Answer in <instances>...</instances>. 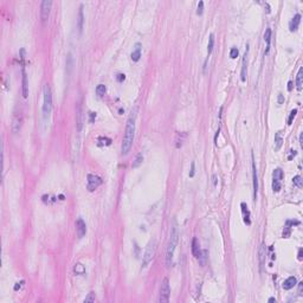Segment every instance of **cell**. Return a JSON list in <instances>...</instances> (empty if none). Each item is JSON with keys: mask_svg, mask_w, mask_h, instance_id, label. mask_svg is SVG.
I'll use <instances>...</instances> for the list:
<instances>
[{"mask_svg": "<svg viewBox=\"0 0 303 303\" xmlns=\"http://www.w3.org/2000/svg\"><path fill=\"white\" fill-rule=\"evenodd\" d=\"M296 114H297V109H294V110H291L289 115V119H288V124H291L292 123V120L295 119V116H296Z\"/></svg>", "mask_w": 303, "mask_h": 303, "instance_id": "cell-34", "label": "cell"}, {"mask_svg": "<svg viewBox=\"0 0 303 303\" xmlns=\"http://www.w3.org/2000/svg\"><path fill=\"white\" fill-rule=\"evenodd\" d=\"M302 291H303V282H300V283H298V295H300V296H302L303 295Z\"/></svg>", "mask_w": 303, "mask_h": 303, "instance_id": "cell-37", "label": "cell"}, {"mask_svg": "<svg viewBox=\"0 0 303 303\" xmlns=\"http://www.w3.org/2000/svg\"><path fill=\"white\" fill-rule=\"evenodd\" d=\"M130 57H132V60H133V62H138V60H140V58H141V44H140V43L135 44V49L133 50Z\"/></svg>", "mask_w": 303, "mask_h": 303, "instance_id": "cell-17", "label": "cell"}, {"mask_svg": "<svg viewBox=\"0 0 303 303\" xmlns=\"http://www.w3.org/2000/svg\"><path fill=\"white\" fill-rule=\"evenodd\" d=\"M300 145H301V146L303 145V134L300 135Z\"/></svg>", "mask_w": 303, "mask_h": 303, "instance_id": "cell-45", "label": "cell"}, {"mask_svg": "<svg viewBox=\"0 0 303 303\" xmlns=\"http://www.w3.org/2000/svg\"><path fill=\"white\" fill-rule=\"evenodd\" d=\"M83 21H84V18H83V5L80 6V11H78V31H80V33H82L83 31Z\"/></svg>", "mask_w": 303, "mask_h": 303, "instance_id": "cell-20", "label": "cell"}, {"mask_svg": "<svg viewBox=\"0 0 303 303\" xmlns=\"http://www.w3.org/2000/svg\"><path fill=\"white\" fill-rule=\"evenodd\" d=\"M24 283V281H21L20 283H15V285H14V290H18V289H20L21 288V284Z\"/></svg>", "mask_w": 303, "mask_h": 303, "instance_id": "cell-41", "label": "cell"}, {"mask_svg": "<svg viewBox=\"0 0 303 303\" xmlns=\"http://www.w3.org/2000/svg\"><path fill=\"white\" fill-rule=\"evenodd\" d=\"M283 177H284V174H283V171L281 168H276L274 171V173H272V179H277L279 181H282Z\"/></svg>", "mask_w": 303, "mask_h": 303, "instance_id": "cell-25", "label": "cell"}, {"mask_svg": "<svg viewBox=\"0 0 303 303\" xmlns=\"http://www.w3.org/2000/svg\"><path fill=\"white\" fill-rule=\"evenodd\" d=\"M264 41H266V49H265V52L264 55H268L269 54V50H270V41H271V28H266L265 33H264Z\"/></svg>", "mask_w": 303, "mask_h": 303, "instance_id": "cell-19", "label": "cell"}, {"mask_svg": "<svg viewBox=\"0 0 303 303\" xmlns=\"http://www.w3.org/2000/svg\"><path fill=\"white\" fill-rule=\"evenodd\" d=\"M51 7H52V1L51 0H44L41 5V21L45 23L49 17H50V12H51Z\"/></svg>", "mask_w": 303, "mask_h": 303, "instance_id": "cell-6", "label": "cell"}, {"mask_svg": "<svg viewBox=\"0 0 303 303\" xmlns=\"http://www.w3.org/2000/svg\"><path fill=\"white\" fill-rule=\"evenodd\" d=\"M272 302H276L275 297H270V298H269V303H272Z\"/></svg>", "mask_w": 303, "mask_h": 303, "instance_id": "cell-46", "label": "cell"}, {"mask_svg": "<svg viewBox=\"0 0 303 303\" xmlns=\"http://www.w3.org/2000/svg\"><path fill=\"white\" fill-rule=\"evenodd\" d=\"M239 55V51H238V49L237 47H232L231 49V51H230V57L232 58V59H236L237 57Z\"/></svg>", "mask_w": 303, "mask_h": 303, "instance_id": "cell-32", "label": "cell"}, {"mask_svg": "<svg viewBox=\"0 0 303 303\" xmlns=\"http://www.w3.org/2000/svg\"><path fill=\"white\" fill-rule=\"evenodd\" d=\"M292 182H294V185L295 186H297V187H302V178L300 177V175H296V177H294V179H292Z\"/></svg>", "mask_w": 303, "mask_h": 303, "instance_id": "cell-30", "label": "cell"}, {"mask_svg": "<svg viewBox=\"0 0 303 303\" xmlns=\"http://www.w3.org/2000/svg\"><path fill=\"white\" fill-rule=\"evenodd\" d=\"M252 185H253V200H257L258 194V175H257V168L255 165L253 158H252Z\"/></svg>", "mask_w": 303, "mask_h": 303, "instance_id": "cell-9", "label": "cell"}, {"mask_svg": "<svg viewBox=\"0 0 303 303\" xmlns=\"http://www.w3.org/2000/svg\"><path fill=\"white\" fill-rule=\"evenodd\" d=\"M155 250H156L155 239H152L151 242L148 243V245H147V249H146L145 255H143V258H142V268L148 266V264L152 262L154 255H155Z\"/></svg>", "mask_w": 303, "mask_h": 303, "instance_id": "cell-4", "label": "cell"}, {"mask_svg": "<svg viewBox=\"0 0 303 303\" xmlns=\"http://www.w3.org/2000/svg\"><path fill=\"white\" fill-rule=\"evenodd\" d=\"M194 173H195V171H194V162H192V165H191V172H190V177L191 178L194 177Z\"/></svg>", "mask_w": 303, "mask_h": 303, "instance_id": "cell-38", "label": "cell"}, {"mask_svg": "<svg viewBox=\"0 0 303 303\" xmlns=\"http://www.w3.org/2000/svg\"><path fill=\"white\" fill-rule=\"evenodd\" d=\"M84 302H95V292L91 291V292L88 295V297H85Z\"/></svg>", "mask_w": 303, "mask_h": 303, "instance_id": "cell-35", "label": "cell"}, {"mask_svg": "<svg viewBox=\"0 0 303 303\" xmlns=\"http://www.w3.org/2000/svg\"><path fill=\"white\" fill-rule=\"evenodd\" d=\"M296 283H297V279H296V277H294V276H290L288 277L284 282H283V289L284 290H290L292 289L295 285H296Z\"/></svg>", "mask_w": 303, "mask_h": 303, "instance_id": "cell-16", "label": "cell"}, {"mask_svg": "<svg viewBox=\"0 0 303 303\" xmlns=\"http://www.w3.org/2000/svg\"><path fill=\"white\" fill-rule=\"evenodd\" d=\"M240 206H242V212H243V214H244V223H245L246 225H251V220H250V211L248 210L246 204H245V203H242Z\"/></svg>", "mask_w": 303, "mask_h": 303, "instance_id": "cell-18", "label": "cell"}, {"mask_svg": "<svg viewBox=\"0 0 303 303\" xmlns=\"http://www.w3.org/2000/svg\"><path fill=\"white\" fill-rule=\"evenodd\" d=\"M23 125V114L21 112H15L12 119V132L14 134L19 133Z\"/></svg>", "mask_w": 303, "mask_h": 303, "instance_id": "cell-8", "label": "cell"}, {"mask_svg": "<svg viewBox=\"0 0 303 303\" xmlns=\"http://www.w3.org/2000/svg\"><path fill=\"white\" fill-rule=\"evenodd\" d=\"M21 94H23V97L26 98L28 96V73L25 71V67L23 64V68H21Z\"/></svg>", "mask_w": 303, "mask_h": 303, "instance_id": "cell-10", "label": "cell"}, {"mask_svg": "<svg viewBox=\"0 0 303 303\" xmlns=\"http://www.w3.org/2000/svg\"><path fill=\"white\" fill-rule=\"evenodd\" d=\"M213 46H214V36H213V34H210V38H208V45H207V58H208L210 55L212 54Z\"/></svg>", "mask_w": 303, "mask_h": 303, "instance_id": "cell-22", "label": "cell"}, {"mask_svg": "<svg viewBox=\"0 0 303 303\" xmlns=\"http://www.w3.org/2000/svg\"><path fill=\"white\" fill-rule=\"evenodd\" d=\"M73 271H75L76 275H83L85 272V269H84V266H83L81 263H77V264H75Z\"/></svg>", "mask_w": 303, "mask_h": 303, "instance_id": "cell-28", "label": "cell"}, {"mask_svg": "<svg viewBox=\"0 0 303 303\" xmlns=\"http://www.w3.org/2000/svg\"><path fill=\"white\" fill-rule=\"evenodd\" d=\"M178 238H179L178 227H177L175 223H173V225L171 227V232H169V239H168V244H167V251H166V264H167V266H171L172 263H173L174 252H175V248H177V244H178Z\"/></svg>", "mask_w": 303, "mask_h": 303, "instance_id": "cell-2", "label": "cell"}, {"mask_svg": "<svg viewBox=\"0 0 303 303\" xmlns=\"http://www.w3.org/2000/svg\"><path fill=\"white\" fill-rule=\"evenodd\" d=\"M102 184V179L97 175L94 174H88V184H86V188L89 192H94L97 187Z\"/></svg>", "mask_w": 303, "mask_h": 303, "instance_id": "cell-7", "label": "cell"}, {"mask_svg": "<svg viewBox=\"0 0 303 303\" xmlns=\"http://www.w3.org/2000/svg\"><path fill=\"white\" fill-rule=\"evenodd\" d=\"M186 138V133H179L178 134V136H177V143H175V147L179 149L180 147L182 146V141H184V138Z\"/></svg>", "mask_w": 303, "mask_h": 303, "instance_id": "cell-27", "label": "cell"}, {"mask_svg": "<svg viewBox=\"0 0 303 303\" xmlns=\"http://www.w3.org/2000/svg\"><path fill=\"white\" fill-rule=\"evenodd\" d=\"M264 256H265V245L262 244L259 249V258H261V264L264 263Z\"/></svg>", "mask_w": 303, "mask_h": 303, "instance_id": "cell-31", "label": "cell"}, {"mask_svg": "<svg viewBox=\"0 0 303 303\" xmlns=\"http://www.w3.org/2000/svg\"><path fill=\"white\" fill-rule=\"evenodd\" d=\"M213 185H217V175H213Z\"/></svg>", "mask_w": 303, "mask_h": 303, "instance_id": "cell-44", "label": "cell"}, {"mask_svg": "<svg viewBox=\"0 0 303 303\" xmlns=\"http://www.w3.org/2000/svg\"><path fill=\"white\" fill-rule=\"evenodd\" d=\"M302 80H303V68L301 67V68L298 69L297 80H296V85H297V89H298V90L302 89Z\"/></svg>", "mask_w": 303, "mask_h": 303, "instance_id": "cell-23", "label": "cell"}, {"mask_svg": "<svg viewBox=\"0 0 303 303\" xmlns=\"http://www.w3.org/2000/svg\"><path fill=\"white\" fill-rule=\"evenodd\" d=\"M192 255L195 258H199L201 255V250H200V244L199 240L197 238H193L192 240Z\"/></svg>", "mask_w": 303, "mask_h": 303, "instance_id": "cell-15", "label": "cell"}, {"mask_svg": "<svg viewBox=\"0 0 303 303\" xmlns=\"http://www.w3.org/2000/svg\"><path fill=\"white\" fill-rule=\"evenodd\" d=\"M52 110V91L49 84L44 85V103H43V112L44 117H47Z\"/></svg>", "mask_w": 303, "mask_h": 303, "instance_id": "cell-3", "label": "cell"}, {"mask_svg": "<svg viewBox=\"0 0 303 303\" xmlns=\"http://www.w3.org/2000/svg\"><path fill=\"white\" fill-rule=\"evenodd\" d=\"M96 95L99 97H102L104 94H106V91H107V88H106V85L104 84H98L96 86Z\"/></svg>", "mask_w": 303, "mask_h": 303, "instance_id": "cell-26", "label": "cell"}, {"mask_svg": "<svg viewBox=\"0 0 303 303\" xmlns=\"http://www.w3.org/2000/svg\"><path fill=\"white\" fill-rule=\"evenodd\" d=\"M283 102H284V96L282 94H279L278 95V104H282Z\"/></svg>", "mask_w": 303, "mask_h": 303, "instance_id": "cell-40", "label": "cell"}, {"mask_svg": "<svg viewBox=\"0 0 303 303\" xmlns=\"http://www.w3.org/2000/svg\"><path fill=\"white\" fill-rule=\"evenodd\" d=\"M281 188H282L281 181L277 179H272V190H274V192H279Z\"/></svg>", "mask_w": 303, "mask_h": 303, "instance_id": "cell-29", "label": "cell"}, {"mask_svg": "<svg viewBox=\"0 0 303 303\" xmlns=\"http://www.w3.org/2000/svg\"><path fill=\"white\" fill-rule=\"evenodd\" d=\"M142 161H143V154L138 153V155H136V158H135V160H134V162H133V165H132V167L133 168H138L142 164Z\"/></svg>", "mask_w": 303, "mask_h": 303, "instance_id": "cell-24", "label": "cell"}, {"mask_svg": "<svg viewBox=\"0 0 303 303\" xmlns=\"http://www.w3.org/2000/svg\"><path fill=\"white\" fill-rule=\"evenodd\" d=\"M298 259H300V261L302 259V249L298 250Z\"/></svg>", "mask_w": 303, "mask_h": 303, "instance_id": "cell-42", "label": "cell"}, {"mask_svg": "<svg viewBox=\"0 0 303 303\" xmlns=\"http://www.w3.org/2000/svg\"><path fill=\"white\" fill-rule=\"evenodd\" d=\"M89 116H90V122H94V120L96 119V114L95 112H89Z\"/></svg>", "mask_w": 303, "mask_h": 303, "instance_id": "cell-39", "label": "cell"}, {"mask_svg": "<svg viewBox=\"0 0 303 303\" xmlns=\"http://www.w3.org/2000/svg\"><path fill=\"white\" fill-rule=\"evenodd\" d=\"M291 89H292V82H289L288 83V90L291 91Z\"/></svg>", "mask_w": 303, "mask_h": 303, "instance_id": "cell-43", "label": "cell"}, {"mask_svg": "<svg viewBox=\"0 0 303 303\" xmlns=\"http://www.w3.org/2000/svg\"><path fill=\"white\" fill-rule=\"evenodd\" d=\"M76 232L78 238H83L86 233V225L82 218H78L76 220Z\"/></svg>", "mask_w": 303, "mask_h": 303, "instance_id": "cell-13", "label": "cell"}, {"mask_svg": "<svg viewBox=\"0 0 303 303\" xmlns=\"http://www.w3.org/2000/svg\"><path fill=\"white\" fill-rule=\"evenodd\" d=\"M282 145H283V138H282L281 133L278 132V133H276L275 135V151H279Z\"/></svg>", "mask_w": 303, "mask_h": 303, "instance_id": "cell-21", "label": "cell"}, {"mask_svg": "<svg viewBox=\"0 0 303 303\" xmlns=\"http://www.w3.org/2000/svg\"><path fill=\"white\" fill-rule=\"evenodd\" d=\"M116 80H117V82H123L124 80H125V75L124 73H119L117 75V77H116Z\"/></svg>", "mask_w": 303, "mask_h": 303, "instance_id": "cell-36", "label": "cell"}, {"mask_svg": "<svg viewBox=\"0 0 303 303\" xmlns=\"http://www.w3.org/2000/svg\"><path fill=\"white\" fill-rule=\"evenodd\" d=\"M248 52H249V45H246V51L243 57V62H242V72H240V80L242 82L246 81V75H248Z\"/></svg>", "mask_w": 303, "mask_h": 303, "instance_id": "cell-12", "label": "cell"}, {"mask_svg": "<svg viewBox=\"0 0 303 303\" xmlns=\"http://www.w3.org/2000/svg\"><path fill=\"white\" fill-rule=\"evenodd\" d=\"M169 295H171V288H169V281L165 277L161 282L160 285V296H159V302L167 303L169 301Z\"/></svg>", "mask_w": 303, "mask_h": 303, "instance_id": "cell-5", "label": "cell"}, {"mask_svg": "<svg viewBox=\"0 0 303 303\" xmlns=\"http://www.w3.org/2000/svg\"><path fill=\"white\" fill-rule=\"evenodd\" d=\"M136 117H138V108L135 107L128 120H127V124H125V130H124V135L122 138V145H121V153L122 155H127L133 146L134 142V138H135V125H136Z\"/></svg>", "mask_w": 303, "mask_h": 303, "instance_id": "cell-1", "label": "cell"}, {"mask_svg": "<svg viewBox=\"0 0 303 303\" xmlns=\"http://www.w3.org/2000/svg\"><path fill=\"white\" fill-rule=\"evenodd\" d=\"M203 12H204V1H199L198 8H197V14H198V15H201Z\"/></svg>", "mask_w": 303, "mask_h": 303, "instance_id": "cell-33", "label": "cell"}, {"mask_svg": "<svg viewBox=\"0 0 303 303\" xmlns=\"http://www.w3.org/2000/svg\"><path fill=\"white\" fill-rule=\"evenodd\" d=\"M300 23H301V14H295V17L291 19V21H290L289 24V28L291 32H295V31H297V28H298V25H300Z\"/></svg>", "mask_w": 303, "mask_h": 303, "instance_id": "cell-14", "label": "cell"}, {"mask_svg": "<svg viewBox=\"0 0 303 303\" xmlns=\"http://www.w3.org/2000/svg\"><path fill=\"white\" fill-rule=\"evenodd\" d=\"M83 123H84V115H83L82 106L80 103H77V107H76V125H77L78 132L82 130Z\"/></svg>", "mask_w": 303, "mask_h": 303, "instance_id": "cell-11", "label": "cell"}]
</instances>
